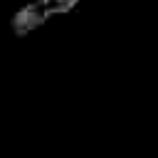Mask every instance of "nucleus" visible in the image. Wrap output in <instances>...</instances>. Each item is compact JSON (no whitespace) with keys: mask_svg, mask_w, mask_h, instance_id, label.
<instances>
[{"mask_svg":"<svg viewBox=\"0 0 158 158\" xmlns=\"http://www.w3.org/2000/svg\"><path fill=\"white\" fill-rule=\"evenodd\" d=\"M79 0H44V5L52 10V15H59V12H69V10H74V5H77Z\"/></svg>","mask_w":158,"mask_h":158,"instance_id":"nucleus-2","label":"nucleus"},{"mask_svg":"<svg viewBox=\"0 0 158 158\" xmlns=\"http://www.w3.org/2000/svg\"><path fill=\"white\" fill-rule=\"evenodd\" d=\"M49 17H52V10L44 5V0H32V2L22 5V7L12 15V20H10L12 35H15V37H27L30 32L40 30Z\"/></svg>","mask_w":158,"mask_h":158,"instance_id":"nucleus-1","label":"nucleus"}]
</instances>
